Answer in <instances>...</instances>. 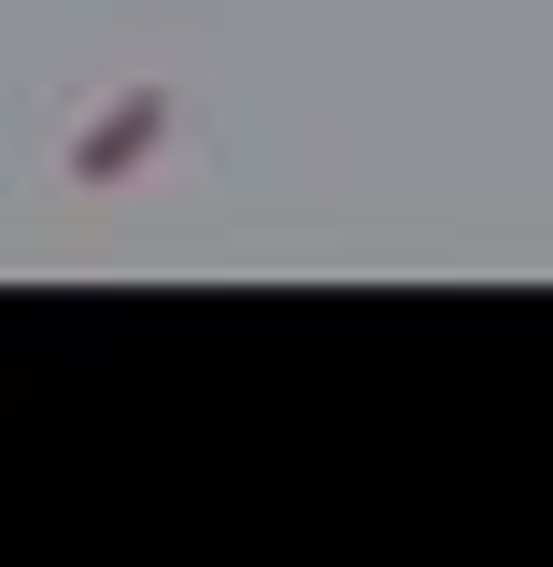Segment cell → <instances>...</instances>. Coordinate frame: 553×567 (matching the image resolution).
I'll list each match as a JSON object with an SVG mask.
<instances>
[{
    "label": "cell",
    "instance_id": "1",
    "mask_svg": "<svg viewBox=\"0 0 553 567\" xmlns=\"http://www.w3.org/2000/svg\"><path fill=\"white\" fill-rule=\"evenodd\" d=\"M156 142H171V85H114V100L71 128V156H58V171H71V185H129Z\"/></svg>",
    "mask_w": 553,
    "mask_h": 567
}]
</instances>
